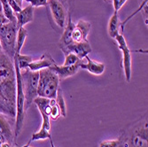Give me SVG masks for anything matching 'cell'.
<instances>
[{
  "instance_id": "cell-33",
  "label": "cell",
  "mask_w": 148,
  "mask_h": 147,
  "mask_svg": "<svg viewBox=\"0 0 148 147\" xmlns=\"http://www.w3.org/2000/svg\"><path fill=\"white\" fill-rule=\"evenodd\" d=\"M14 1H15L21 7L22 6V1H23V0H14Z\"/></svg>"
},
{
  "instance_id": "cell-28",
  "label": "cell",
  "mask_w": 148,
  "mask_h": 147,
  "mask_svg": "<svg viewBox=\"0 0 148 147\" xmlns=\"http://www.w3.org/2000/svg\"><path fill=\"white\" fill-rule=\"evenodd\" d=\"M128 1V0H112L113 2V5H114V12H119V10L122 8L125 3Z\"/></svg>"
},
{
  "instance_id": "cell-2",
  "label": "cell",
  "mask_w": 148,
  "mask_h": 147,
  "mask_svg": "<svg viewBox=\"0 0 148 147\" xmlns=\"http://www.w3.org/2000/svg\"><path fill=\"white\" fill-rule=\"evenodd\" d=\"M13 66L16 75V116H15V127H14V139H17L20 136L23 128L24 120L26 116L25 109V94L23 90V84L21 75V70L17 60L13 59Z\"/></svg>"
},
{
  "instance_id": "cell-5",
  "label": "cell",
  "mask_w": 148,
  "mask_h": 147,
  "mask_svg": "<svg viewBox=\"0 0 148 147\" xmlns=\"http://www.w3.org/2000/svg\"><path fill=\"white\" fill-rule=\"evenodd\" d=\"M21 75L25 94V109L27 111V109L29 108L30 105L33 104L34 99L38 97L37 86L39 72L30 71L29 68H26L22 73L21 71Z\"/></svg>"
},
{
  "instance_id": "cell-22",
  "label": "cell",
  "mask_w": 148,
  "mask_h": 147,
  "mask_svg": "<svg viewBox=\"0 0 148 147\" xmlns=\"http://www.w3.org/2000/svg\"><path fill=\"white\" fill-rule=\"evenodd\" d=\"M50 138H51V132L50 131H47V130H45V129H40L39 131L34 133V134L32 135L31 139L29 142V144H30L33 141L45 140V139H50Z\"/></svg>"
},
{
  "instance_id": "cell-29",
  "label": "cell",
  "mask_w": 148,
  "mask_h": 147,
  "mask_svg": "<svg viewBox=\"0 0 148 147\" xmlns=\"http://www.w3.org/2000/svg\"><path fill=\"white\" fill-rule=\"evenodd\" d=\"M6 1L8 2V4L11 5V7H12V9L13 10V12H20L21 9H22V7H21L14 0H6Z\"/></svg>"
},
{
  "instance_id": "cell-8",
  "label": "cell",
  "mask_w": 148,
  "mask_h": 147,
  "mask_svg": "<svg viewBox=\"0 0 148 147\" xmlns=\"http://www.w3.org/2000/svg\"><path fill=\"white\" fill-rule=\"evenodd\" d=\"M47 6L50 8L55 23L61 29L65 28L68 12L61 0H47Z\"/></svg>"
},
{
  "instance_id": "cell-3",
  "label": "cell",
  "mask_w": 148,
  "mask_h": 147,
  "mask_svg": "<svg viewBox=\"0 0 148 147\" xmlns=\"http://www.w3.org/2000/svg\"><path fill=\"white\" fill-rule=\"evenodd\" d=\"M59 76L50 68L39 71L37 95L49 99H55L57 91L60 88Z\"/></svg>"
},
{
  "instance_id": "cell-34",
  "label": "cell",
  "mask_w": 148,
  "mask_h": 147,
  "mask_svg": "<svg viewBox=\"0 0 148 147\" xmlns=\"http://www.w3.org/2000/svg\"><path fill=\"white\" fill-rule=\"evenodd\" d=\"M49 140H50V143H51V147H56V146L54 145V144H53V141H52V138H50Z\"/></svg>"
},
{
  "instance_id": "cell-11",
  "label": "cell",
  "mask_w": 148,
  "mask_h": 147,
  "mask_svg": "<svg viewBox=\"0 0 148 147\" xmlns=\"http://www.w3.org/2000/svg\"><path fill=\"white\" fill-rule=\"evenodd\" d=\"M49 68L59 76L60 80H62L75 75L80 69V62L73 66H58L57 64H55Z\"/></svg>"
},
{
  "instance_id": "cell-37",
  "label": "cell",
  "mask_w": 148,
  "mask_h": 147,
  "mask_svg": "<svg viewBox=\"0 0 148 147\" xmlns=\"http://www.w3.org/2000/svg\"><path fill=\"white\" fill-rule=\"evenodd\" d=\"M105 1H106V2H110V1H112V0H105Z\"/></svg>"
},
{
  "instance_id": "cell-7",
  "label": "cell",
  "mask_w": 148,
  "mask_h": 147,
  "mask_svg": "<svg viewBox=\"0 0 148 147\" xmlns=\"http://www.w3.org/2000/svg\"><path fill=\"white\" fill-rule=\"evenodd\" d=\"M118 48L122 51L123 54V68L124 72V76L128 83L130 82L132 76V57H131V50L128 47L127 42L123 36V34H119L115 38Z\"/></svg>"
},
{
  "instance_id": "cell-21",
  "label": "cell",
  "mask_w": 148,
  "mask_h": 147,
  "mask_svg": "<svg viewBox=\"0 0 148 147\" xmlns=\"http://www.w3.org/2000/svg\"><path fill=\"white\" fill-rule=\"evenodd\" d=\"M55 101H56L57 105H59V107L60 109L61 116L62 117H66V102H65V99H64L62 90L60 88H59V90L57 91V95H56V98H55Z\"/></svg>"
},
{
  "instance_id": "cell-10",
  "label": "cell",
  "mask_w": 148,
  "mask_h": 147,
  "mask_svg": "<svg viewBox=\"0 0 148 147\" xmlns=\"http://www.w3.org/2000/svg\"><path fill=\"white\" fill-rule=\"evenodd\" d=\"M64 54L68 52H73L80 59L84 60V59L88 56L89 53L91 52V46L89 41L81 42V43H72L69 44L64 50H62Z\"/></svg>"
},
{
  "instance_id": "cell-18",
  "label": "cell",
  "mask_w": 148,
  "mask_h": 147,
  "mask_svg": "<svg viewBox=\"0 0 148 147\" xmlns=\"http://www.w3.org/2000/svg\"><path fill=\"white\" fill-rule=\"evenodd\" d=\"M28 36V31L26 29H24V27H21L18 29L17 32V39H16V51H15V54H20L21 51L24 45L25 40Z\"/></svg>"
},
{
  "instance_id": "cell-13",
  "label": "cell",
  "mask_w": 148,
  "mask_h": 147,
  "mask_svg": "<svg viewBox=\"0 0 148 147\" xmlns=\"http://www.w3.org/2000/svg\"><path fill=\"white\" fill-rule=\"evenodd\" d=\"M84 59L87 60V63H84L83 61H81L80 68L85 69L88 72H90L91 75H101L105 72L106 66L104 63L92 60L89 58V56H86Z\"/></svg>"
},
{
  "instance_id": "cell-24",
  "label": "cell",
  "mask_w": 148,
  "mask_h": 147,
  "mask_svg": "<svg viewBox=\"0 0 148 147\" xmlns=\"http://www.w3.org/2000/svg\"><path fill=\"white\" fill-rule=\"evenodd\" d=\"M99 147H124V144L122 138L113 139V140H105L102 141Z\"/></svg>"
},
{
  "instance_id": "cell-17",
  "label": "cell",
  "mask_w": 148,
  "mask_h": 147,
  "mask_svg": "<svg viewBox=\"0 0 148 147\" xmlns=\"http://www.w3.org/2000/svg\"><path fill=\"white\" fill-rule=\"evenodd\" d=\"M0 135H2L9 144H12L14 140V134L12 130L10 123L2 113H0Z\"/></svg>"
},
{
  "instance_id": "cell-20",
  "label": "cell",
  "mask_w": 148,
  "mask_h": 147,
  "mask_svg": "<svg viewBox=\"0 0 148 147\" xmlns=\"http://www.w3.org/2000/svg\"><path fill=\"white\" fill-rule=\"evenodd\" d=\"M13 59H15L17 60L18 66H19V68L20 70H24L26 68H28L29 65L33 61L32 57L29 55H22V54H15Z\"/></svg>"
},
{
  "instance_id": "cell-15",
  "label": "cell",
  "mask_w": 148,
  "mask_h": 147,
  "mask_svg": "<svg viewBox=\"0 0 148 147\" xmlns=\"http://www.w3.org/2000/svg\"><path fill=\"white\" fill-rule=\"evenodd\" d=\"M16 20H17V26L18 28L24 27L26 24L33 21L34 19V7L30 5L26 6L25 8L21 9L18 12H14Z\"/></svg>"
},
{
  "instance_id": "cell-36",
  "label": "cell",
  "mask_w": 148,
  "mask_h": 147,
  "mask_svg": "<svg viewBox=\"0 0 148 147\" xmlns=\"http://www.w3.org/2000/svg\"><path fill=\"white\" fill-rule=\"evenodd\" d=\"M3 51V49H2V45H1V43H0V53Z\"/></svg>"
},
{
  "instance_id": "cell-31",
  "label": "cell",
  "mask_w": 148,
  "mask_h": 147,
  "mask_svg": "<svg viewBox=\"0 0 148 147\" xmlns=\"http://www.w3.org/2000/svg\"><path fill=\"white\" fill-rule=\"evenodd\" d=\"M0 147H12V144L5 142V143H3L2 144H0Z\"/></svg>"
},
{
  "instance_id": "cell-16",
  "label": "cell",
  "mask_w": 148,
  "mask_h": 147,
  "mask_svg": "<svg viewBox=\"0 0 148 147\" xmlns=\"http://www.w3.org/2000/svg\"><path fill=\"white\" fill-rule=\"evenodd\" d=\"M121 28H122V22L120 21L118 12H114L113 15L108 21V25H107V32H108L109 36L114 39L120 34Z\"/></svg>"
},
{
  "instance_id": "cell-14",
  "label": "cell",
  "mask_w": 148,
  "mask_h": 147,
  "mask_svg": "<svg viewBox=\"0 0 148 147\" xmlns=\"http://www.w3.org/2000/svg\"><path fill=\"white\" fill-rule=\"evenodd\" d=\"M75 27V23L72 21V17H71V13H69V21L66 24L63 34L60 37V43H59V47L62 51L64 50L69 44H72V32Z\"/></svg>"
},
{
  "instance_id": "cell-27",
  "label": "cell",
  "mask_w": 148,
  "mask_h": 147,
  "mask_svg": "<svg viewBox=\"0 0 148 147\" xmlns=\"http://www.w3.org/2000/svg\"><path fill=\"white\" fill-rule=\"evenodd\" d=\"M33 7L47 6V0H26Z\"/></svg>"
},
{
  "instance_id": "cell-32",
  "label": "cell",
  "mask_w": 148,
  "mask_h": 147,
  "mask_svg": "<svg viewBox=\"0 0 148 147\" xmlns=\"http://www.w3.org/2000/svg\"><path fill=\"white\" fill-rule=\"evenodd\" d=\"M5 142H7L6 139H5L2 135H0V144H2L3 143H5ZM7 143H8V142H7Z\"/></svg>"
},
{
  "instance_id": "cell-9",
  "label": "cell",
  "mask_w": 148,
  "mask_h": 147,
  "mask_svg": "<svg viewBox=\"0 0 148 147\" xmlns=\"http://www.w3.org/2000/svg\"><path fill=\"white\" fill-rule=\"evenodd\" d=\"M91 29L90 22L84 20H80L75 24L72 32V41L73 43H81L87 41L88 35Z\"/></svg>"
},
{
  "instance_id": "cell-1",
  "label": "cell",
  "mask_w": 148,
  "mask_h": 147,
  "mask_svg": "<svg viewBox=\"0 0 148 147\" xmlns=\"http://www.w3.org/2000/svg\"><path fill=\"white\" fill-rule=\"evenodd\" d=\"M0 113L16 116V75L13 60L4 51L0 53Z\"/></svg>"
},
{
  "instance_id": "cell-26",
  "label": "cell",
  "mask_w": 148,
  "mask_h": 147,
  "mask_svg": "<svg viewBox=\"0 0 148 147\" xmlns=\"http://www.w3.org/2000/svg\"><path fill=\"white\" fill-rule=\"evenodd\" d=\"M41 115H42V119H43L41 129L51 132V122H50L51 119H50V116L47 114H45V113H41Z\"/></svg>"
},
{
  "instance_id": "cell-25",
  "label": "cell",
  "mask_w": 148,
  "mask_h": 147,
  "mask_svg": "<svg viewBox=\"0 0 148 147\" xmlns=\"http://www.w3.org/2000/svg\"><path fill=\"white\" fill-rule=\"evenodd\" d=\"M81 61H82V59H80L73 52H68L65 54V61L63 66H73Z\"/></svg>"
},
{
  "instance_id": "cell-23",
  "label": "cell",
  "mask_w": 148,
  "mask_h": 147,
  "mask_svg": "<svg viewBox=\"0 0 148 147\" xmlns=\"http://www.w3.org/2000/svg\"><path fill=\"white\" fill-rule=\"evenodd\" d=\"M61 116L60 109L57 105L55 99H51V112H50V119L56 121Z\"/></svg>"
},
{
  "instance_id": "cell-19",
  "label": "cell",
  "mask_w": 148,
  "mask_h": 147,
  "mask_svg": "<svg viewBox=\"0 0 148 147\" xmlns=\"http://www.w3.org/2000/svg\"><path fill=\"white\" fill-rule=\"evenodd\" d=\"M2 5V9H3V13L4 15L5 16V18L10 21V22H14L17 23V20L14 14V12L12 9L11 5L8 4V2L6 0H0Z\"/></svg>"
},
{
  "instance_id": "cell-35",
  "label": "cell",
  "mask_w": 148,
  "mask_h": 147,
  "mask_svg": "<svg viewBox=\"0 0 148 147\" xmlns=\"http://www.w3.org/2000/svg\"><path fill=\"white\" fill-rule=\"evenodd\" d=\"M14 147H16V146H14ZM21 147H32V146H30V144H29V143H28V144L23 145V146H21Z\"/></svg>"
},
{
  "instance_id": "cell-6",
  "label": "cell",
  "mask_w": 148,
  "mask_h": 147,
  "mask_svg": "<svg viewBox=\"0 0 148 147\" xmlns=\"http://www.w3.org/2000/svg\"><path fill=\"white\" fill-rule=\"evenodd\" d=\"M124 147H148L147 144V121L135 126L130 133H124L120 137Z\"/></svg>"
},
{
  "instance_id": "cell-30",
  "label": "cell",
  "mask_w": 148,
  "mask_h": 147,
  "mask_svg": "<svg viewBox=\"0 0 148 147\" xmlns=\"http://www.w3.org/2000/svg\"><path fill=\"white\" fill-rule=\"evenodd\" d=\"M8 22H9V21L5 18L4 13H1V14H0V26L3 24H5V23H8Z\"/></svg>"
},
{
  "instance_id": "cell-12",
  "label": "cell",
  "mask_w": 148,
  "mask_h": 147,
  "mask_svg": "<svg viewBox=\"0 0 148 147\" xmlns=\"http://www.w3.org/2000/svg\"><path fill=\"white\" fill-rule=\"evenodd\" d=\"M56 62L55 60L52 59V57L49 54L48 52H45L41 56L39 59L32 61L29 66L28 68L30 71H34V72H39L40 70L42 69H45V68H51V66L55 65Z\"/></svg>"
},
{
  "instance_id": "cell-4",
  "label": "cell",
  "mask_w": 148,
  "mask_h": 147,
  "mask_svg": "<svg viewBox=\"0 0 148 147\" xmlns=\"http://www.w3.org/2000/svg\"><path fill=\"white\" fill-rule=\"evenodd\" d=\"M18 29L17 23L10 21L0 26V43L3 51L11 59L15 55Z\"/></svg>"
}]
</instances>
